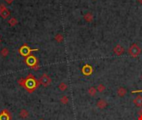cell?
I'll list each match as a JSON object with an SVG mask.
<instances>
[{
  "label": "cell",
  "instance_id": "ba28073f",
  "mask_svg": "<svg viewBox=\"0 0 142 120\" xmlns=\"http://www.w3.org/2000/svg\"><path fill=\"white\" fill-rule=\"evenodd\" d=\"M32 51V49H30L29 48H28V46H23L21 48L19 49V52H20V54H21V55H23V56H28V54H30V52Z\"/></svg>",
  "mask_w": 142,
  "mask_h": 120
},
{
  "label": "cell",
  "instance_id": "cb8c5ba5",
  "mask_svg": "<svg viewBox=\"0 0 142 120\" xmlns=\"http://www.w3.org/2000/svg\"><path fill=\"white\" fill-rule=\"evenodd\" d=\"M39 120H44V119H40Z\"/></svg>",
  "mask_w": 142,
  "mask_h": 120
},
{
  "label": "cell",
  "instance_id": "8fae6325",
  "mask_svg": "<svg viewBox=\"0 0 142 120\" xmlns=\"http://www.w3.org/2000/svg\"><path fill=\"white\" fill-rule=\"evenodd\" d=\"M127 93V90L125 88H124V87H120V88L117 89V95H118L119 97L122 98L124 96H125V94Z\"/></svg>",
  "mask_w": 142,
  "mask_h": 120
},
{
  "label": "cell",
  "instance_id": "9a60e30c",
  "mask_svg": "<svg viewBox=\"0 0 142 120\" xmlns=\"http://www.w3.org/2000/svg\"><path fill=\"white\" fill-rule=\"evenodd\" d=\"M58 88H59L60 91H62V92H63V91L66 90L67 89V84L65 83H61L59 85H58Z\"/></svg>",
  "mask_w": 142,
  "mask_h": 120
},
{
  "label": "cell",
  "instance_id": "6da1fadb",
  "mask_svg": "<svg viewBox=\"0 0 142 120\" xmlns=\"http://www.w3.org/2000/svg\"><path fill=\"white\" fill-rule=\"evenodd\" d=\"M18 83L21 85L23 88H25L28 93H32L39 86V81L35 78V77L32 74H28L26 78H21L18 81Z\"/></svg>",
  "mask_w": 142,
  "mask_h": 120
},
{
  "label": "cell",
  "instance_id": "7a4b0ae2",
  "mask_svg": "<svg viewBox=\"0 0 142 120\" xmlns=\"http://www.w3.org/2000/svg\"><path fill=\"white\" fill-rule=\"evenodd\" d=\"M141 48H140V47L135 44H132V45L130 47V48L128 49V54L131 57H134V58L138 57L140 54H141Z\"/></svg>",
  "mask_w": 142,
  "mask_h": 120
},
{
  "label": "cell",
  "instance_id": "7c38bea8",
  "mask_svg": "<svg viewBox=\"0 0 142 120\" xmlns=\"http://www.w3.org/2000/svg\"><path fill=\"white\" fill-rule=\"evenodd\" d=\"M19 116L22 119H27V118H28V116H29V113H28V111L26 110V109H22V110L19 112Z\"/></svg>",
  "mask_w": 142,
  "mask_h": 120
},
{
  "label": "cell",
  "instance_id": "9c48e42d",
  "mask_svg": "<svg viewBox=\"0 0 142 120\" xmlns=\"http://www.w3.org/2000/svg\"><path fill=\"white\" fill-rule=\"evenodd\" d=\"M107 106V102L105 99H99L96 103V107L100 109H104Z\"/></svg>",
  "mask_w": 142,
  "mask_h": 120
},
{
  "label": "cell",
  "instance_id": "e0dca14e",
  "mask_svg": "<svg viewBox=\"0 0 142 120\" xmlns=\"http://www.w3.org/2000/svg\"><path fill=\"white\" fill-rule=\"evenodd\" d=\"M97 91L98 92H100V93H102V92H104V91L105 90V85H103V84H99L98 86H97Z\"/></svg>",
  "mask_w": 142,
  "mask_h": 120
},
{
  "label": "cell",
  "instance_id": "30bf717a",
  "mask_svg": "<svg viewBox=\"0 0 142 120\" xmlns=\"http://www.w3.org/2000/svg\"><path fill=\"white\" fill-rule=\"evenodd\" d=\"M133 103L136 107L142 108V96H141V95H138L136 98H134Z\"/></svg>",
  "mask_w": 142,
  "mask_h": 120
},
{
  "label": "cell",
  "instance_id": "52a82bcc",
  "mask_svg": "<svg viewBox=\"0 0 142 120\" xmlns=\"http://www.w3.org/2000/svg\"><path fill=\"white\" fill-rule=\"evenodd\" d=\"M113 52L115 53L116 55H121V54H124V52H125V49H124V48L121 45H120V44H117V45H115L114 47V48H113Z\"/></svg>",
  "mask_w": 142,
  "mask_h": 120
},
{
  "label": "cell",
  "instance_id": "ffe728a7",
  "mask_svg": "<svg viewBox=\"0 0 142 120\" xmlns=\"http://www.w3.org/2000/svg\"><path fill=\"white\" fill-rule=\"evenodd\" d=\"M131 93H142V89H141V90H133V91H131Z\"/></svg>",
  "mask_w": 142,
  "mask_h": 120
},
{
  "label": "cell",
  "instance_id": "2e32d148",
  "mask_svg": "<svg viewBox=\"0 0 142 120\" xmlns=\"http://www.w3.org/2000/svg\"><path fill=\"white\" fill-rule=\"evenodd\" d=\"M60 102L62 103V104H67L68 102H69L68 97H67V96H62V98H61Z\"/></svg>",
  "mask_w": 142,
  "mask_h": 120
},
{
  "label": "cell",
  "instance_id": "4fadbf2b",
  "mask_svg": "<svg viewBox=\"0 0 142 120\" xmlns=\"http://www.w3.org/2000/svg\"><path fill=\"white\" fill-rule=\"evenodd\" d=\"M88 93H89V95L90 96H92V97H94V96H96V92H97V89L95 88V87H91V88H89L88 89Z\"/></svg>",
  "mask_w": 142,
  "mask_h": 120
},
{
  "label": "cell",
  "instance_id": "d4e9b609",
  "mask_svg": "<svg viewBox=\"0 0 142 120\" xmlns=\"http://www.w3.org/2000/svg\"><path fill=\"white\" fill-rule=\"evenodd\" d=\"M141 78H142V75H141Z\"/></svg>",
  "mask_w": 142,
  "mask_h": 120
},
{
  "label": "cell",
  "instance_id": "ac0fdd59",
  "mask_svg": "<svg viewBox=\"0 0 142 120\" xmlns=\"http://www.w3.org/2000/svg\"><path fill=\"white\" fill-rule=\"evenodd\" d=\"M1 54H2V56L6 57V56L8 55V54H9V49H8V48H3L2 51H1Z\"/></svg>",
  "mask_w": 142,
  "mask_h": 120
},
{
  "label": "cell",
  "instance_id": "277c9868",
  "mask_svg": "<svg viewBox=\"0 0 142 120\" xmlns=\"http://www.w3.org/2000/svg\"><path fill=\"white\" fill-rule=\"evenodd\" d=\"M38 81H39L40 84H42L43 87H48L51 84V82H52L50 77L46 74H44L43 75H42Z\"/></svg>",
  "mask_w": 142,
  "mask_h": 120
},
{
  "label": "cell",
  "instance_id": "603a6c76",
  "mask_svg": "<svg viewBox=\"0 0 142 120\" xmlns=\"http://www.w3.org/2000/svg\"><path fill=\"white\" fill-rule=\"evenodd\" d=\"M138 1H139V3H141L142 4V0H138Z\"/></svg>",
  "mask_w": 142,
  "mask_h": 120
},
{
  "label": "cell",
  "instance_id": "5bb4252c",
  "mask_svg": "<svg viewBox=\"0 0 142 120\" xmlns=\"http://www.w3.org/2000/svg\"><path fill=\"white\" fill-rule=\"evenodd\" d=\"M84 19L86 22H92L93 20V15L92 13H87L86 15L84 16Z\"/></svg>",
  "mask_w": 142,
  "mask_h": 120
},
{
  "label": "cell",
  "instance_id": "8992f818",
  "mask_svg": "<svg viewBox=\"0 0 142 120\" xmlns=\"http://www.w3.org/2000/svg\"><path fill=\"white\" fill-rule=\"evenodd\" d=\"M11 119V114L7 109H4L0 113V120H10Z\"/></svg>",
  "mask_w": 142,
  "mask_h": 120
},
{
  "label": "cell",
  "instance_id": "7402d4cb",
  "mask_svg": "<svg viewBox=\"0 0 142 120\" xmlns=\"http://www.w3.org/2000/svg\"><path fill=\"white\" fill-rule=\"evenodd\" d=\"M139 115H142V108L141 109V110L139 111Z\"/></svg>",
  "mask_w": 142,
  "mask_h": 120
},
{
  "label": "cell",
  "instance_id": "44dd1931",
  "mask_svg": "<svg viewBox=\"0 0 142 120\" xmlns=\"http://www.w3.org/2000/svg\"><path fill=\"white\" fill-rule=\"evenodd\" d=\"M138 120H142V115H139V117H138Z\"/></svg>",
  "mask_w": 142,
  "mask_h": 120
},
{
  "label": "cell",
  "instance_id": "3957f363",
  "mask_svg": "<svg viewBox=\"0 0 142 120\" xmlns=\"http://www.w3.org/2000/svg\"><path fill=\"white\" fill-rule=\"evenodd\" d=\"M26 63H27V64L28 66H30L32 68H34L35 70L38 69V60L37 58H35L34 56H29L28 57V58L26 59L25 61Z\"/></svg>",
  "mask_w": 142,
  "mask_h": 120
},
{
  "label": "cell",
  "instance_id": "d6986e66",
  "mask_svg": "<svg viewBox=\"0 0 142 120\" xmlns=\"http://www.w3.org/2000/svg\"><path fill=\"white\" fill-rule=\"evenodd\" d=\"M56 38V40L57 41L58 43H61V42H62V40H63V37H62V34H57V35L55 37Z\"/></svg>",
  "mask_w": 142,
  "mask_h": 120
},
{
  "label": "cell",
  "instance_id": "5b68a950",
  "mask_svg": "<svg viewBox=\"0 0 142 120\" xmlns=\"http://www.w3.org/2000/svg\"><path fill=\"white\" fill-rule=\"evenodd\" d=\"M82 74L85 75V76H89V75H91L93 73V68H92V67L91 66V65L86 64L82 68Z\"/></svg>",
  "mask_w": 142,
  "mask_h": 120
}]
</instances>
